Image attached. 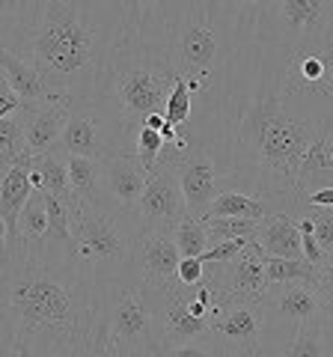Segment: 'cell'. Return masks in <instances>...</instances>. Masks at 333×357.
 Masks as SVG:
<instances>
[{"label": "cell", "mask_w": 333, "mask_h": 357, "mask_svg": "<svg viewBox=\"0 0 333 357\" xmlns=\"http://www.w3.org/2000/svg\"><path fill=\"white\" fill-rule=\"evenodd\" d=\"M333 27V0H253V39L286 54L313 48Z\"/></svg>", "instance_id": "obj_8"}, {"label": "cell", "mask_w": 333, "mask_h": 357, "mask_svg": "<svg viewBox=\"0 0 333 357\" xmlns=\"http://www.w3.org/2000/svg\"><path fill=\"white\" fill-rule=\"evenodd\" d=\"M286 54L253 39L212 93L194 102L191 143L212 149L226 191H241L286 211L297 199V176L333 102L288 84Z\"/></svg>", "instance_id": "obj_1"}, {"label": "cell", "mask_w": 333, "mask_h": 357, "mask_svg": "<svg viewBox=\"0 0 333 357\" xmlns=\"http://www.w3.org/2000/svg\"><path fill=\"white\" fill-rule=\"evenodd\" d=\"M176 77L140 39V21L119 48L95 107L110 131L114 155H134L137 134L152 114H164Z\"/></svg>", "instance_id": "obj_5"}, {"label": "cell", "mask_w": 333, "mask_h": 357, "mask_svg": "<svg viewBox=\"0 0 333 357\" xmlns=\"http://www.w3.org/2000/svg\"><path fill=\"white\" fill-rule=\"evenodd\" d=\"M102 295L107 357H134L146 351H161L149 304V286L140 280V274L131 271L119 280L102 283Z\"/></svg>", "instance_id": "obj_7"}, {"label": "cell", "mask_w": 333, "mask_h": 357, "mask_svg": "<svg viewBox=\"0 0 333 357\" xmlns=\"http://www.w3.org/2000/svg\"><path fill=\"white\" fill-rule=\"evenodd\" d=\"M57 152H63V155H81V158H95V161L114 155L110 131L104 126L102 114H98L95 102H90V105H72L69 122H65V128H63Z\"/></svg>", "instance_id": "obj_15"}, {"label": "cell", "mask_w": 333, "mask_h": 357, "mask_svg": "<svg viewBox=\"0 0 333 357\" xmlns=\"http://www.w3.org/2000/svg\"><path fill=\"white\" fill-rule=\"evenodd\" d=\"M301 203L307 206H316V208H333V188H318V191L307 194V197H297Z\"/></svg>", "instance_id": "obj_40"}, {"label": "cell", "mask_w": 333, "mask_h": 357, "mask_svg": "<svg viewBox=\"0 0 333 357\" xmlns=\"http://www.w3.org/2000/svg\"><path fill=\"white\" fill-rule=\"evenodd\" d=\"M33 158H24L15 164L13 170L0 173V220H3V244L18 241V223H21V211L30 203L33 197Z\"/></svg>", "instance_id": "obj_17"}, {"label": "cell", "mask_w": 333, "mask_h": 357, "mask_svg": "<svg viewBox=\"0 0 333 357\" xmlns=\"http://www.w3.org/2000/svg\"><path fill=\"white\" fill-rule=\"evenodd\" d=\"M208 340L226 357H265V349H268V316H265L262 301L220 304L212 316Z\"/></svg>", "instance_id": "obj_9"}, {"label": "cell", "mask_w": 333, "mask_h": 357, "mask_svg": "<svg viewBox=\"0 0 333 357\" xmlns=\"http://www.w3.org/2000/svg\"><path fill=\"white\" fill-rule=\"evenodd\" d=\"M176 167H179V182H182V194L187 203V218L206 220L215 206V199L226 191L212 149L203 146V143H191L187 152L176 161Z\"/></svg>", "instance_id": "obj_13"}, {"label": "cell", "mask_w": 333, "mask_h": 357, "mask_svg": "<svg viewBox=\"0 0 333 357\" xmlns=\"http://www.w3.org/2000/svg\"><path fill=\"white\" fill-rule=\"evenodd\" d=\"M173 241H176V248H179V253H182V259H199V256L212 248L208 232H206V223L194 220V218H185L179 227L173 229Z\"/></svg>", "instance_id": "obj_29"}, {"label": "cell", "mask_w": 333, "mask_h": 357, "mask_svg": "<svg viewBox=\"0 0 333 357\" xmlns=\"http://www.w3.org/2000/svg\"><path fill=\"white\" fill-rule=\"evenodd\" d=\"M265 271H268L271 286H277V283L316 286V280H318V268L309 265L307 259H274V256H268V259H265Z\"/></svg>", "instance_id": "obj_28"}, {"label": "cell", "mask_w": 333, "mask_h": 357, "mask_svg": "<svg viewBox=\"0 0 333 357\" xmlns=\"http://www.w3.org/2000/svg\"><path fill=\"white\" fill-rule=\"evenodd\" d=\"M265 259H268V256L250 238V244L235 259L206 265V280L217 298V307L220 304H241V301H265V295H268V289H271L268 271H265Z\"/></svg>", "instance_id": "obj_11"}, {"label": "cell", "mask_w": 333, "mask_h": 357, "mask_svg": "<svg viewBox=\"0 0 333 357\" xmlns=\"http://www.w3.org/2000/svg\"><path fill=\"white\" fill-rule=\"evenodd\" d=\"M140 39L199 102L253 42V0H140Z\"/></svg>", "instance_id": "obj_4"}, {"label": "cell", "mask_w": 333, "mask_h": 357, "mask_svg": "<svg viewBox=\"0 0 333 357\" xmlns=\"http://www.w3.org/2000/svg\"><path fill=\"white\" fill-rule=\"evenodd\" d=\"M316 51H318L321 63H325V72H327V86H330V93H333V27L327 30V36L316 45Z\"/></svg>", "instance_id": "obj_39"}, {"label": "cell", "mask_w": 333, "mask_h": 357, "mask_svg": "<svg viewBox=\"0 0 333 357\" xmlns=\"http://www.w3.org/2000/svg\"><path fill=\"white\" fill-rule=\"evenodd\" d=\"M72 105L48 102V105H30L24 110V128H27V146L33 155H45L60 146L63 128L69 122Z\"/></svg>", "instance_id": "obj_18"}, {"label": "cell", "mask_w": 333, "mask_h": 357, "mask_svg": "<svg viewBox=\"0 0 333 357\" xmlns=\"http://www.w3.org/2000/svg\"><path fill=\"white\" fill-rule=\"evenodd\" d=\"M179 280L185 286L203 283L206 280V265L199 262V259H182V265H179Z\"/></svg>", "instance_id": "obj_38"}, {"label": "cell", "mask_w": 333, "mask_h": 357, "mask_svg": "<svg viewBox=\"0 0 333 357\" xmlns=\"http://www.w3.org/2000/svg\"><path fill=\"white\" fill-rule=\"evenodd\" d=\"M182 253L173 241V232L166 229H143L134 250V274L149 289H170L179 280Z\"/></svg>", "instance_id": "obj_14"}, {"label": "cell", "mask_w": 333, "mask_h": 357, "mask_svg": "<svg viewBox=\"0 0 333 357\" xmlns=\"http://www.w3.org/2000/svg\"><path fill=\"white\" fill-rule=\"evenodd\" d=\"M137 215H140L143 229H166V232H173L187 218L179 167H176V158H170L166 152L161 155L158 167L149 173V185L143 191Z\"/></svg>", "instance_id": "obj_12"}, {"label": "cell", "mask_w": 333, "mask_h": 357, "mask_svg": "<svg viewBox=\"0 0 333 357\" xmlns=\"http://www.w3.org/2000/svg\"><path fill=\"white\" fill-rule=\"evenodd\" d=\"M33 188L45 191L48 197H57L63 203H69L72 208L81 206V199L75 197V188H72V176H69V158L63 152H45V155H36L33 158Z\"/></svg>", "instance_id": "obj_21"}, {"label": "cell", "mask_w": 333, "mask_h": 357, "mask_svg": "<svg viewBox=\"0 0 333 357\" xmlns=\"http://www.w3.org/2000/svg\"><path fill=\"white\" fill-rule=\"evenodd\" d=\"M24 158H36L27 146V128H24V114L0 119V173L13 170L15 164Z\"/></svg>", "instance_id": "obj_24"}, {"label": "cell", "mask_w": 333, "mask_h": 357, "mask_svg": "<svg viewBox=\"0 0 333 357\" xmlns=\"http://www.w3.org/2000/svg\"><path fill=\"white\" fill-rule=\"evenodd\" d=\"M288 208H297V211H304L307 218H313V223H316V238L321 244V250H325L327 262H333V208H316V206L301 203V199H295Z\"/></svg>", "instance_id": "obj_33"}, {"label": "cell", "mask_w": 333, "mask_h": 357, "mask_svg": "<svg viewBox=\"0 0 333 357\" xmlns=\"http://www.w3.org/2000/svg\"><path fill=\"white\" fill-rule=\"evenodd\" d=\"M164 149H166V140L161 137L158 131H152V128H140L134 155H137V161H140L143 167H146V173H152L155 167H158Z\"/></svg>", "instance_id": "obj_34"}, {"label": "cell", "mask_w": 333, "mask_h": 357, "mask_svg": "<svg viewBox=\"0 0 333 357\" xmlns=\"http://www.w3.org/2000/svg\"><path fill=\"white\" fill-rule=\"evenodd\" d=\"M194 298L196 286L176 283L170 289H149V304L155 319V333H158L161 349L196 342L212 333V321L194 316Z\"/></svg>", "instance_id": "obj_10"}, {"label": "cell", "mask_w": 333, "mask_h": 357, "mask_svg": "<svg viewBox=\"0 0 333 357\" xmlns=\"http://www.w3.org/2000/svg\"><path fill=\"white\" fill-rule=\"evenodd\" d=\"M72 253L98 277V283L119 280L134 271V250L143 236L137 208L116 203H81L72 220Z\"/></svg>", "instance_id": "obj_6"}, {"label": "cell", "mask_w": 333, "mask_h": 357, "mask_svg": "<svg viewBox=\"0 0 333 357\" xmlns=\"http://www.w3.org/2000/svg\"><path fill=\"white\" fill-rule=\"evenodd\" d=\"M69 158V176L75 197L81 203H104L102 191V164L95 158H81V155H65Z\"/></svg>", "instance_id": "obj_25"}, {"label": "cell", "mask_w": 333, "mask_h": 357, "mask_svg": "<svg viewBox=\"0 0 333 357\" xmlns=\"http://www.w3.org/2000/svg\"><path fill=\"white\" fill-rule=\"evenodd\" d=\"M18 236L24 241H45L48 238V194L39 191V188L33 191L30 203L21 211Z\"/></svg>", "instance_id": "obj_27"}, {"label": "cell", "mask_w": 333, "mask_h": 357, "mask_svg": "<svg viewBox=\"0 0 333 357\" xmlns=\"http://www.w3.org/2000/svg\"><path fill=\"white\" fill-rule=\"evenodd\" d=\"M137 21L140 0H3L0 51L30 63L60 102L90 105Z\"/></svg>", "instance_id": "obj_3"}, {"label": "cell", "mask_w": 333, "mask_h": 357, "mask_svg": "<svg viewBox=\"0 0 333 357\" xmlns=\"http://www.w3.org/2000/svg\"><path fill=\"white\" fill-rule=\"evenodd\" d=\"M3 357H107L98 277L57 241L3 244Z\"/></svg>", "instance_id": "obj_2"}, {"label": "cell", "mask_w": 333, "mask_h": 357, "mask_svg": "<svg viewBox=\"0 0 333 357\" xmlns=\"http://www.w3.org/2000/svg\"><path fill=\"white\" fill-rule=\"evenodd\" d=\"M98 164H102L104 199L116 203L119 208H137L149 185V173L137 161V155H107Z\"/></svg>", "instance_id": "obj_16"}, {"label": "cell", "mask_w": 333, "mask_h": 357, "mask_svg": "<svg viewBox=\"0 0 333 357\" xmlns=\"http://www.w3.org/2000/svg\"><path fill=\"white\" fill-rule=\"evenodd\" d=\"M316 292H318L321 304H325V310H327V319H330V328H333V262H325L318 268Z\"/></svg>", "instance_id": "obj_36"}, {"label": "cell", "mask_w": 333, "mask_h": 357, "mask_svg": "<svg viewBox=\"0 0 333 357\" xmlns=\"http://www.w3.org/2000/svg\"><path fill=\"white\" fill-rule=\"evenodd\" d=\"M0 81L9 84V86H13L15 93L24 98V102H30V105L60 102V98L45 86L42 75L33 69L30 63H24L21 57H15V54H9V51H0Z\"/></svg>", "instance_id": "obj_22"}, {"label": "cell", "mask_w": 333, "mask_h": 357, "mask_svg": "<svg viewBox=\"0 0 333 357\" xmlns=\"http://www.w3.org/2000/svg\"><path fill=\"white\" fill-rule=\"evenodd\" d=\"M27 107H30V102H24V98H21L13 86L0 81V119H6V116H18V114H24Z\"/></svg>", "instance_id": "obj_37"}, {"label": "cell", "mask_w": 333, "mask_h": 357, "mask_svg": "<svg viewBox=\"0 0 333 357\" xmlns=\"http://www.w3.org/2000/svg\"><path fill=\"white\" fill-rule=\"evenodd\" d=\"M259 250L274 259H304V238L297 229V220L288 211H271L259 220L256 238Z\"/></svg>", "instance_id": "obj_19"}, {"label": "cell", "mask_w": 333, "mask_h": 357, "mask_svg": "<svg viewBox=\"0 0 333 357\" xmlns=\"http://www.w3.org/2000/svg\"><path fill=\"white\" fill-rule=\"evenodd\" d=\"M318 188H333V116L321 126L297 176V197H307Z\"/></svg>", "instance_id": "obj_20"}, {"label": "cell", "mask_w": 333, "mask_h": 357, "mask_svg": "<svg viewBox=\"0 0 333 357\" xmlns=\"http://www.w3.org/2000/svg\"><path fill=\"white\" fill-rule=\"evenodd\" d=\"M164 116H166V122H170L176 131H182V128L191 126V119H194V96H191V86H187V81H182V77L176 81L170 98H166Z\"/></svg>", "instance_id": "obj_32"}, {"label": "cell", "mask_w": 333, "mask_h": 357, "mask_svg": "<svg viewBox=\"0 0 333 357\" xmlns=\"http://www.w3.org/2000/svg\"><path fill=\"white\" fill-rule=\"evenodd\" d=\"M134 357H161V351H146V354H134Z\"/></svg>", "instance_id": "obj_41"}, {"label": "cell", "mask_w": 333, "mask_h": 357, "mask_svg": "<svg viewBox=\"0 0 333 357\" xmlns=\"http://www.w3.org/2000/svg\"><path fill=\"white\" fill-rule=\"evenodd\" d=\"M265 215H271V206L262 203V199L250 197V194H241V191H224L217 199L212 211H208L206 220L212 218H247V220H262Z\"/></svg>", "instance_id": "obj_26"}, {"label": "cell", "mask_w": 333, "mask_h": 357, "mask_svg": "<svg viewBox=\"0 0 333 357\" xmlns=\"http://www.w3.org/2000/svg\"><path fill=\"white\" fill-rule=\"evenodd\" d=\"M72 220H75V208L57 197H48V238L63 244V248H69V250L75 248Z\"/></svg>", "instance_id": "obj_31"}, {"label": "cell", "mask_w": 333, "mask_h": 357, "mask_svg": "<svg viewBox=\"0 0 333 357\" xmlns=\"http://www.w3.org/2000/svg\"><path fill=\"white\" fill-rule=\"evenodd\" d=\"M277 357H333V328L330 319L307 321L295 331Z\"/></svg>", "instance_id": "obj_23"}, {"label": "cell", "mask_w": 333, "mask_h": 357, "mask_svg": "<svg viewBox=\"0 0 333 357\" xmlns=\"http://www.w3.org/2000/svg\"><path fill=\"white\" fill-rule=\"evenodd\" d=\"M161 357H226L212 340H196L185 345H173V349H161Z\"/></svg>", "instance_id": "obj_35"}, {"label": "cell", "mask_w": 333, "mask_h": 357, "mask_svg": "<svg viewBox=\"0 0 333 357\" xmlns=\"http://www.w3.org/2000/svg\"><path fill=\"white\" fill-rule=\"evenodd\" d=\"M203 223L212 248L215 244L238 241V238H256V229H259V220H247V218H212Z\"/></svg>", "instance_id": "obj_30"}]
</instances>
